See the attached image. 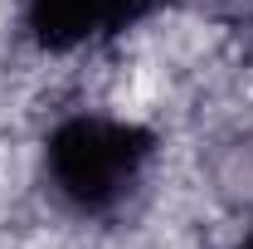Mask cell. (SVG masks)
Listing matches in <instances>:
<instances>
[{
	"mask_svg": "<svg viewBox=\"0 0 253 249\" xmlns=\"http://www.w3.org/2000/svg\"><path fill=\"white\" fill-rule=\"evenodd\" d=\"M151 156H156V137L141 123L78 113L44 137V181L54 200L68 205L73 215L107 220L136 195Z\"/></svg>",
	"mask_w": 253,
	"mask_h": 249,
	"instance_id": "obj_1",
	"label": "cell"
},
{
	"mask_svg": "<svg viewBox=\"0 0 253 249\" xmlns=\"http://www.w3.org/2000/svg\"><path fill=\"white\" fill-rule=\"evenodd\" d=\"M161 0H30L25 30L49 54H73L102 39H117L122 30L156 15Z\"/></svg>",
	"mask_w": 253,
	"mask_h": 249,
	"instance_id": "obj_2",
	"label": "cell"
},
{
	"mask_svg": "<svg viewBox=\"0 0 253 249\" xmlns=\"http://www.w3.org/2000/svg\"><path fill=\"white\" fill-rule=\"evenodd\" d=\"M210 176H214V190L234 205H253V127L224 137L214 156H210Z\"/></svg>",
	"mask_w": 253,
	"mask_h": 249,
	"instance_id": "obj_3",
	"label": "cell"
},
{
	"mask_svg": "<svg viewBox=\"0 0 253 249\" xmlns=\"http://www.w3.org/2000/svg\"><path fill=\"white\" fill-rule=\"evenodd\" d=\"M224 10H229V20L239 25V34L253 39V0H224Z\"/></svg>",
	"mask_w": 253,
	"mask_h": 249,
	"instance_id": "obj_4",
	"label": "cell"
},
{
	"mask_svg": "<svg viewBox=\"0 0 253 249\" xmlns=\"http://www.w3.org/2000/svg\"><path fill=\"white\" fill-rule=\"evenodd\" d=\"M234 249H253V230H249V235H244V240H239Z\"/></svg>",
	"mask_w": 253,
	"mask_h": 249,
	"instance_id": "obj_5",
	"label": "cell"
}]
</instances>
